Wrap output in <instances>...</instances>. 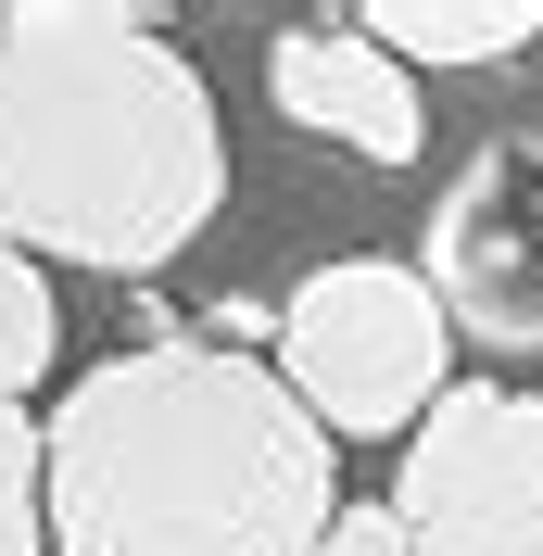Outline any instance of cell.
<instances>
[{
  "label": "cell",
  "mask_w": 543,
  "mask_h": 556,
  "mask_svg": "<svg viewBox=\"0 0 543 556\" xmlns=\"http://www.w3.org/2000/svg\"><path fill=\"white\" fill-rule=\"evenodd\" d=\"M51 556H316L341 519L329 430L240 342H139L38 417Z\"/></svg>",
  "instance_id": "obj_1"
},
{
  "label": "cell",
  "mask_w": 543,
  "mask_h": 556,
  "mask_svg": "<svg viewBox=\"0 0 543 556\" xmlns=\"http://www.w3.org/2000/svg\"><path fill=\"white\" fill-rule=\"evenodd\" d=\"M228 203V127L203 64L139 0L0 13V241L26 266L139 278Z\"/></svg>",
  "instance_id": "obj_2"
},
{
  "label": "cell",
  "mask_w": 543,
  "mask_h": 556,
  "mask_svg": "<svg viewBox=\"0 0 543 556\" xmlns=\"http://www.w3.org/2000/svg\"><path fill=\"white\" fill-rule=\"evenodd\" d=\"M278 380L316 430H354V443H392L455 392V329H442L430 278L392 266V253H341L316 266L291 304H278Z\"/></svg>",
  "instance_id": "obj_3"
},
{
  "label": "cell",
  "mask_w": 543,
  "mask_h": 556,
  "mask_svg": "<svg viewBox=\"0 0 543 556\" xmlns=\"http://www.w3.org/2000/svg\"><path fill=\"white\" fill-rule=\"evenodd\" d=\"M405 556H543V392L455 380L405 430L392 481Z\"/></svg>",
  "instance_id": "obj_4"
},
{
  "label": "cell",
  "mask_w": 543,
  "mask_h": 556,
  "mask_svg": "<svg viewBox=\"0 0 543 556\" xmlns=\"http://www.w3.org/2000/svg\"><path fill=\"white\" fill-rule=\"evenodd\" d=\"M430 304L455 342L543 354V139H480L455 190L430 203Z\"/></svg>",
  "instance_id": "obj_5"
},
{
  "label": "cell",
  "mask_w": 543,
  "mask_h": 556,
  "mask_svg": "<svg viewBox=\"0 0 543 556\" xmlns=\"http://www.w3.org/2000/svg\"><path fill=\"white\" fill-rule=\"evenodd\" d=\"M266 102L291 127L341 139V152H367V165H417V139H430V102H417V76L379 51L354 13L341 26H291L266 51Z\"/></svg>",
  "instance_id": "obj_6"
},
{
  "label": "cell",
  "mask_w": 543,
  "mask_h": 556,
  "mask_svg": "<svg viewBox=\"0 0 543 556\" xmlns=\"http://www.w3.org/2000/svg\"><path fill=\"white\" fill-rule=\"evenodd\" d=\"M354 26L392 51V64H518L543 38V0H367Z\"/></svg>",
  "instance_id": "obj_7"
},
{
  "label": "cell",
  "mask_w": 543,
  "mask_h": 556,
  "mask_svg": "<svg viewBox=\"0 0 543 556\" xmlns=\"http://www.w3.org/2000/svg\"><path fill=\"white\" fill-rule=\"evenodd\" d=\"M51 354H64V316H51V278L26 266V253L0 241V417L26 405L38 380H51Z\"/></svg>",
  "instance_id": "obj_8"
},
{
  "label": "cell",
  "mask_w": 543,
  "mask_h": 556,
  "mask_svg": "<svg viewBox=\"0 0 543 556\" xmlns=\"http://www.w3.org/2000/svg\"><path fill=\"white\" fill-rule=\"evenodd\" d=\"M0 556H51V519H38V417H0Z\"/></svg>",
  "instance_id": "obj_9"
},
{
  "label": "cell",
  "mask_w": 543,
  "mask_h": 556,
  "mask_svg": "<svg viewBox=\"0 0 543 556\" xmlns=\"http://www.w3.org/2000/svg\"><path fill=\"white\" fill-rule=\"evenodd\" d=\"M316 556H405V531H392V506H341Z\"/></svg>",
  "instance_id": "obj_10"
}]
</instances>
